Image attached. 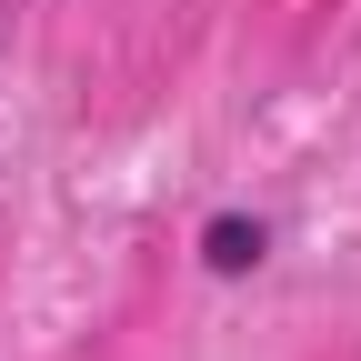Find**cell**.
Listing matches in <instances>:
<instances>
[{
  "instance_id": "obj_1",
  "label": "cell",
  "mask_w": 361,
  "mask_h": 361,
  "mask_svg": "<svg viewBox=\"0 0 361 361\" xmlns=\"http://www.w3.org/2000/svg\"><path fill=\"white\" fill-rule=\"evenodd\" d=\"M261 251H271V231H261V221H241V211H221L211 231H201V261L221 271V281H241V271H251Z\"/></svg>"
}]
</instances>
